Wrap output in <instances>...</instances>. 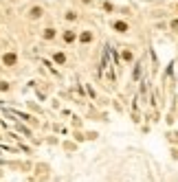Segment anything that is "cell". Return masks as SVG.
Listing matches in <instances>:
<instances>
[{
	"instance_id": "cell-2",
	"label": "cell",
	"mask_w": 178,
	"mask_h": 182,
	"mask_svg": "<svg viewBox=\"0 0 178 182\" xmlns=\"http://www.w3.org/2000/svg\"><path fill=\"white\" fill-rule=\"evenodd\" d=\"M13 62H16L13 55H5V64H13Z\"/></svg>"
},
{
	"instance_id": "cell-3",
	"label": "cell",
	"mask_w": 178,
	"mask_h": 182,
	"mask_svg": "<svg viewBox=\"0 0 178 182\" xmlns=\"http://www.w3.org/2000/svg\"><path fill=\"white\" fill-rule=\"evenodd\" d=\"M90 37H92L90 33H84V35H82V40H84V42H90Z\"/></svg>"
},
{
	"instance_id": "cell-1",
	"label": "cell",
	"mask_w": 178,
	"mask_h": 182,
	"mask_svg": "<svg viewBox=\"0 0 178 182\" xmlns=\"http://www.w3.org/2000/svg\"><path fill=\"white\" fill-rule=\"evenodd\" d=\"M114 29H117V31H125V29H128V27H125L123 22H117V24H114Z\"/></svg>"
}]
</instances>
